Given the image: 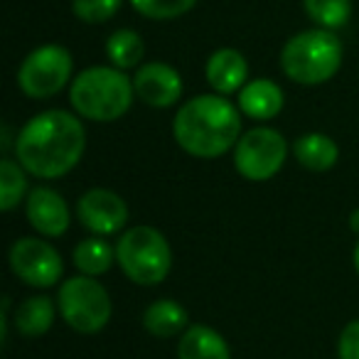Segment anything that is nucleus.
Instances as JSON below:
<instances>
[{
    "label": "nucleus",
    "instance_id": "a878e982",
    "mask_svg": "<svg viewBox=\"0 0 359 359\" xmlns=\"http://www.w3.org/2000/svg\"><path fill=\"white\" fill-rule=\"evenodd\" d=\"M349 229H352L354 234H359V210H354L352 215H349Z\"/></svg>",
    "mask_w": 359,
    "mask_h": 359
},
{
    "label": "nucleus",
    "instance_id": "f257e3e1",
    "mask_svg": "<svg viewBox=\"0 0 359 359\" xmlns=\"http://www.w3.org/2000/svg\"><path fill=\"white\" fill-rule=\"evenodd\" d=\"M15 160L40 180H57L79 165L86 150V130L79 116L50 109L32 116L15 138Z\"/></svg>",
    "mask_w": 359,
    "mask_h": 359
},
{
    "label": "nucleus",
    "instance_id": "f03ea898",
    "mask_svg": "<svg viewBox=\"0 0 359 359\" xmlns=\"http://www.w3.org/2000/svg\"><path fill=\"white\" fill-rule=\"evenodd\" d=\"M172 135L195 158H219L241 138V111L222 94H202L177 109Z\"/></svg>",
    "mask_w": 359,
    "mask_h": 359
},
{
    "label": "nucleus",
    "instance_id": "9d476101",
    "mask_svg": "<svg viewBox=\"0 0 359 359\" xmlns=\"http://www.w3.org/2000/svg\"><path fill=\"white\" fill-rule=\"evenodd\" d=\"M79 222L96 236L118 234L128 224V205L121 195L106 187H94L84 192L76 202Z\"/></svg>",
    "mask_w": 359,
    "mask_h": 359
},
{
    "label": "nucleus",
    "instance_id": "6ab92c4d",
    "mask_svg": "<svg viewBox=\"0 0 359 359\" xmlns=\"http://www.w3.org/2000/svg\"><path fill=\"white\" fill-rule=\"evenodd\" d=\"M72 259H74V266L81 273L96 278V276H104L106 271H111V266L116 264V246H111L109 241L94 234L76 244Z\"/></svg>",
    "mask_w": 359,
    "mask_h": 359
},
{
    "label": "nucleus",
    "instance_id": "ddd939ff",
    "mask_svg": "<svg viewBox=\"0 0 359 359\" xmlns=\"http://www.w3.org/2000/svg\"><path fill=\"white\" fill-rule=\"evenodd\" d=\"M205 76L217 94H239L246 81H249V65H246L244 55L239 50L222 47V50L210 55L205 67Z\"/></svg>",
    "mask_w": 359,
    "mask_h": 359
},
{
    "label": "nucleus",
    "instance_id": "6e6552de",
    "mask_svg": "<svg viewBox=\"0 0 359 359\" xmlns=\"http://www.w3.org/2000/svg\"><path fill=\"white\" fill-rule=\"evenodd\" d=\"M288 158V143L273 128H251L241 133L239 143L234 145V168L241 177L251 182H266L280 172Z\"/></svg>",
    "mask_w": 359,
    "mask_h": 359
},
{
    "label": "nucleus",
    "instance_id": "b1692460",
    "mask_svg": "<svg viewBox=\"0 0 359 359\" xmlns=\"http://www.w3.org/2000/svg\"><path fill=\"white\" fill-rule=\"evenodd\" d=\"M123 6V0H72V13L79 18L81 22L89 25H99L116 15Z\"/></svg>",
    "mask_w": 359,
    "mask_h": 359
},
{
    "label": "nucleus",
    "instance_id": "5701e85b",
    "mask_svg": "<svg viewBox=\"0 0 359 359\" xmlns=\"http://www.w3.org/2000/svg\"><path fill=\"white\" fill-rule=\"evenodd\" d=\"M130 6L148 20H175L190 13L197 0H130Z\"/></svg>",
    "mask_w": 359,
    "mask_h": 359
},
{
    "label": "nucleus",
    "instance_id": "dca6fc26",
    "mask_svg": "<svg viewBox=\"0 0 359 359\" xmlns=\"http://www.w3.org/2000/svg\"><path fill=\"white\" fill-rule=\"evenodd\" d=\"M143 327L148 330L153 337L170 339L182 334L190 327V315L177 300L172 298H160L150 303L143 313Z\"/></svg>",
    "mask_w": 359,
    "mask_h": 359
},
{
    "label": "nucleus",
    "instance_id": "412c9836",
    "mask_svg": "<svg viewBox=\"0 0 359 359\" xmlns=\"http://www.w3.org/2000/svg\"><path fill=\"white\" fill-rule=\"evenodd\" d=\"M27 170L18 160L3 158L0 160V210L13 212L27 192Z\"/></svg>",
    "mask_w": 359,
    "mask_h": 359
},
{
    "label": "nucleus",
    "instance_id": "4468645a",
    "mask_svg": "<svg viewBox=\"0 0 359 359\" xmlns=\"http://www.w3.org/2000/svg\"><path fill=\"white\" fill-rule=\"evenodd\" d=\"M285 96L280 86L271 79H251L236 94V106L254 121H271L283 111Z\"/></svg>",
    "mask_w": 359,
    "mask_h": 359
},
{
    "label": "nucleus",
    "instance_id": "f3484780",
    "mask_svg": "<svg viewBox=\"0 0 359 359\" xmlns=\"http://www.w3.org/2000/svg\"><path fill=\"white\" fill-rule=\"evenodd\" d=\"M295 160L310 172H327L337 165L339 148L325 133H305L293 143Z\"/></svg>",
    "mask_w": 359,
    "mask_h": 359
},
{
    "label": "nucleus",
    "instance_id": "7ed1b4c3",
    "mask_svg": "<svg viewBox=\"0 0 359 359\" xmlns=\"http://www.w3.org/2000/svg\"><path fill=\"white\" fill-rule=\"evenodd\" d=\"M133 79L118 67H86L72 79L69 101L86 121L111 123L128 114L133 106Z\"/></svg>",
    "mask_w": 359,
    "mask_h": 359
},
{
    "label": "nucleus",
    "instance_id": "2eb2a0df",
    "mask_svg": "<svg viewBox=\"0 0 359 359\" xmlns=\"http://www.w3.org/2000/svg\"><path fill=\"white\" fill-rule=\"evenodd\" d=\"M177 359H231V349L210 325H190L180 334Z\"/></svg>",
    "mask_w": 359,
    "mask_h": 359
},
{
    "label": "nucleus",
    "instance_id": "20e7f679",
    "mask_svg": "<svg viewBox=\"0 0 359 359\" xmlns=\"http://www.w3.org/2000/svg\"><path fill=\"white\" fill-rule=\"evenodd\" d=\"M342 67V42L332 30L315 27L293 35L280 50V69L300 86H320Z\"/></svg>",
    "mask_w": 359,
    "mask_h": 359
},
{
    "label": "nucleus",
    "instance_id": "a211bd4d",
    "mask_svg": "<svg viewBox=\"0 0 359 359\" xmlns=\"http://www.w3.org/2000/svg\"><path fill=\"white\" fill-rule=\"evenodd\" d=\"M57 308L60 305L52 303V298H47V295H32L13 313L15 330L25 337H42L55 325Z\"/></svg>",
    "mask_w": 359,
    "mask_h": 359
},
{
    "label": "nucleus",
    "instance_id": "4be33fe9",
    "mask_svg": "<svg viewBox=\"0 0 359 359\" xmlns=\"http://www.w3.org/2000/svg\"><path fill=\"white\" fill-rule=\"evenodd\" d=\"M308 18L325 30H339L352 18V0H303Z\"/></svg>",
    "mask_w": 359,
    "mask_h": 359
},
{
    "label": "nucleus",
    "instance_id": "393cba45",
    "mask_svg": "<svg viewBox=\"0 0 359 359\" xmlns=\"http://www.w3.org/2000/svg\"><path fill=\"white\" fill-rule=\"evenodd\" d=\"M337 357L339 359H359V318L349 320L342 327L337 339Z\"/></svg>",
    "mask_w": 359,
    "mask_h": 359
},
{
    "label": "nucleus",
    "instance_id": "39448f33",
    "mask_svg": "<svg viewBox=\"0 0 359 359\" xmlns=\"http://www.w3.org/2000/svg\"><path fill=\"white\" fill-rule=\"evenodd\" d=\"M116 264L126 278L138 285H158L172 269V249L163 231L138 224L126 229L116 241Z\"/></svg>",
    "mask_w": 359,
    "mask_h": 359
},
{
    "label": "nucleus",
    "instance_id": "bb28decb",
    "mask_svg": "<svg viewBox=\"0 0 359 359\" xmlns=\"http://www.w3.org/2000/svg\"><path fill=\"white\" fill-rule=\"evenodd\" d=\"M352 261H354V271H357V276H359V244L354 246V256H352Z\"/></svg>",
    "mask_w": 359,
    "mask_h": 359
},
{
    "label": "nucleus",
    "instance_id": "f8f14e48",
    "mask_svg": "<svg viewBox=\"0 0 359 359\" xmlns=\"http://www.w3.org/2000/svg\"><path fill=\"white\" fill-rule=\"evenodd\" d=\"M25 215L32 229L40 236H47V239L62 236L69 229V222H72L69 207H67L65 197L60 192L50 190V187H35V190H30L25 202Z\"/></svg>",
    "mask_w": 359,
    "mask_h": 359
},
{
    "label": "nucleus",
    "instance_id": "aec40b11",
    "mask_svg": "<svg viewBox=\"0 0 359 359\" xmlns=\"http://www.w3.org/2000/svg\"><path fill=\"white\" fill-rule=\"evenodd\" d=\"M143 40H140V35L135 30H128V27H123V30H116L114 35L106 40V57H109V62L114 67H118V69H135V67H140V60H143Z\"/></svg>",
    "mask_w": 359,
    "mask_h": 359
},
{
    "label": "nucleus",
    "instance_id": "0eeeda50",
    "mask_svg": "<svg viewBox=\"0 0 359 359\" xmlns=\"http://www.w3.org/2000/svg\"><path fill=\"white\" fill-rule=\"evenodd\" d=\"M74 62L67 47L42 45L22 60L18 69V86L30 99H52L72 79Z\"/></svg>",
    "mask_w": 359,
    "mask_h": 359
},
{
    "label": "nucleus",
    "instance_id": "1a4fd4ad",
    "mask_svg": "<svg viewBox=\"0 0 359 359\" xmlns=\"http://www.w3.org/2000/svg\"><path fill=\"white\" fill-rule=\"evenodd\" d=\"M11 269L20 280H25L32 288H52L60 280L62 256L52 244H47L40 236H25L11 246Z\"/></svg>",
    "mask_w": 359,
    "mask_h": 359
},
{
    "label": "nucleus",
    "instance_id": "9b49d317",
    "mask_svg": "<svg viewBox=\"0 0 359 359\" xmlns=\"http://www.w3.org/2000/svg\"><path fill=\"white\" fill-rule=\"evenodd\" d=\"M135 96L150 109H170L182 96V76L165 62L140 65L133 74Z\"/></svg>",
    "mask_w": 359,
    "mask_h": 359
},
{
    "label": "nucleus",
    "instance_id": "423d86ee",
    "mask_svg": "<svg viewBox=\"0 0 359 359\" xmlns=\"http://www.w3.org/2000/svg\"><path fill=\"white\" fill-rule=\"evenodd\" d=\"M60 315L72 330L81 334H96L109 325L114 305L111 295L94 276H74L60 285L57 295Z\"/></svg>",
    "mask_w": 359,
    "mask_h": 359
}]
</instances>
